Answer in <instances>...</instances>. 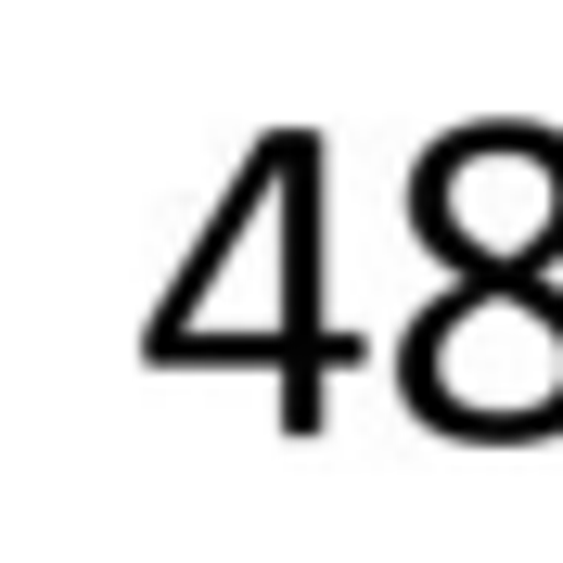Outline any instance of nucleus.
<instances>
[{
    "mask_svg": "<svg viewBox=\"0 0 563 563\" xmlns=\"http://www.w3.org/2000/svg\"><path fill=\"white\" fill-rule=\"evenodd\" d=\"M397 397L422 435L538 449L563 435V282L551 269H449V295L397 333Z\"/></svg>",
    "mask_w": 563,
    "mask_h": 563,
    "instance_id": "1",
    "label": "nucleus"
},
{
    "mask_svg": "<svg viewBox=\"0 0 563 563\" xmlns=\"http://www.w3.org/2000/svg\"><path fill=\"white\" fill-rule=\"evenodd\" d=\"M410 244L435 269H563V129L474 115V129L422 141Z\"/></svg>",
    "mask_w": 563,
    "mask_h": 563,
    "instance_id": "2",
    "label": "nucleus"
}]
</instances>
